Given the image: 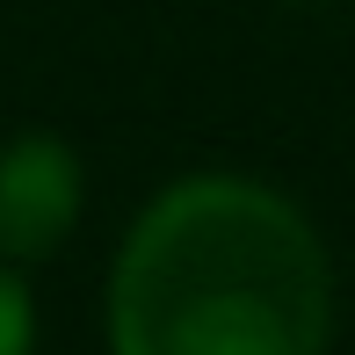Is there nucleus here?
Segmentation results:
<instances>
[{"label":"nucleus","instance_id":"obj_1","mask_svg":"<svg viewBox=\"0 0 355 355\" xmlns=\"http://www.w3.org/2000/svg\"><path fill=\"white\" fill-rule=\"evenodd\" d=\"M319 225L254 174H182L109 261V355H327Z\"/></svg>","mask_w":355,"mask_h":355},{"label":"nucleus","instance_id":"obj_2","mask_svg":"<svg viewBox=\"0 0 355 355\" xmlns=\"http://www.w3.org/2000/svg\"><path fill=\"white\" fill-rule=\"evenodd\" d=\"M80 211H87V167L66 138L44 123L0 138V261H51L80 232Z\"/></svg>","mask_w":355,"mask_h":355},{"label":"nucleus","instance_id":"obj_3","mask_svg":"<svg viewBox=\"0 0 355 355\" xmlns=\"http://www.w3.org/2000/svg\"><path fill=\"white\" fill-rule=\"evenodd\" d=\"M37 348V297L29 276L15 261H0V355H29Z\"/></svg>","mask_w":355,"mask_h":355}]
</instances>
